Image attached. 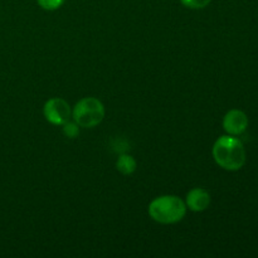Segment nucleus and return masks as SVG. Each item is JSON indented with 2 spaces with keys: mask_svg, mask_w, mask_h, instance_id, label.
Listing matches in <instances>:
<instances>
[{
  "mask_svg": "<svg viewBox=\"0 0 258 258\" xmlns=\"http://www.w3.org/2000/svg\"><path fill=\"white\" fill-rule=\"evenodd\" d=\"M213 158L224 170L237 171L246 164V150L239 139L233 135L221 136L213 145Z\"/></svg>",
  "mask_w": 258,
  "mask_h": 258,
  "instance_id": "obj_1",
  "label": "nucleus"
},
{
  "mask_svg": "<svg viewBox=\"0 0 258 258\" xmlns=\"http://www.w3.org/2000/svg\"><path fill=\"white\" fill-rule=\"evenodd\" d=\"M66 0H37L38 5H39L42 9L48 10V12H53V10H57L64 4Z\"/></svg>",
  "mask_w": 258,
  "mask_h": 258,
  "instance_id": "obj_9",
  "label": "nucleus"
},
{
  "mask_svg": "<svg viewBox=\"0 0 258 258\" xmlns=\"http://www.w3.org/2000/svg\"><path fill=\"white\" fill-rule=\"evenodd\" d=\"M180 3L189 9H204L208 7L211 0H180Z\"/></svg>",
  "mask_w": 258,
  "mask_h": 258,
  "instance_id": "obj_10",
  "label": "nucleus"
},
{
  "mask_svg": "<svg viewBox=\"0 0 258 258\" xmlns=\"http://www.w3.org/2000/svg\"><path fill=\"white\" fill-rule=\"evenodd\" d=\"M248 127V117L241 110H231L223 118V128L228 135L238 136Z\"/></svg>",
  "mask_w": 258,
  "mask_h": 258,
  "instance_id": "obj_5",
  "label": "nucleus"
},
{
  "mask_svg": "<svg viewBox=\"0 0 258 258\" xmlns=\"http://www.w3.org/2000/svg\"><path fill=\"white\" fill-rule=\"evenodd\" d=\"M136 160L131 155L127 154H121L116 161V169L120 171L122 175H131L136 170Z\"/></svg>",
  "mask_w": 258,
  "mask_h": 258,
  "instance_id": "obj_7",
  "label": "nucleus"
},
{
  "mask_svg": "<svg viewBox=\"0 0 258 258\" xmlns=\"http://www.w3.org/2000/svg\"><path fill=\"white\" fill-rule=\"evenodd\" d=\"M186 208L190 209L191 212H203L211 204V196L208 191L203 188H194L186 194Z\"/></svg>",
  "mask_w": 258,
  "mask_h": 258,
  "instance_id": "obj_6",
  "label": "nucleus"
},
{
  "mask_svg": "<svg viewBox=\"0 0 258 258\" xmlns=\"http://www.w3.org/2000/svg\"><path fill=\"white\" fill-rule=\"evenodd\" d=\"M43 113L48 122H50L52 125L62 126L63 123L70 121L72 112H71V107L67 101L59 97H54L44 103Z\"/></svg>",
  "mask_w": 258,
  "mask_h": 258,
  "instance_id": "obj_4",
  "label": "nucleus"
},
{
  "mask_svg": "<svg viewBox=\"0 0 258 258\" xmlns=\"http://www.w3.org/2000/svg\"><path fill=\"white\" fill-rule=\"evenodd\" d=\"M72 117L80 127L92 128L102 122L105 117V106L98 98L85 97L76 103Z\"/></svg>",
  "mask_w": 258,
  "mask_h": 258,
  "instance_id": "obj_3",
  "label": "nucleus"
},
{
  "mask_svg": "<svg viewBox=\"0 0 258 258\" xmlns=\"http://www.w3.org/2000/svg\"><path fill=\"white\" fill-rule=\"evenodd\" d=\"M63 134H64L66 138L70 139H76L80 135V125L75 121H67L66 123H63Z\"/></svg>",
  "mask_w": 258,
  "mask_h": 258,
  "instance_id": "obj_8",
  "label": "nucleus"
},
{
  "mask_svg": "<svg viewBox=\"0 0 258 258\" xmlns=\"http://www.w3.org/2000/svg\"><path fill=\"white\" fill-rule=\"evenodd\" d=\"M186 204L176 196H161L149 206L151 219L160 224H175L186 214Z\"/></svg>",
  "mask_w": 258,
  "mask_h": 258,
  "instance_id": "obj_2",
  "label": "nucleus"
}]
</instances>
